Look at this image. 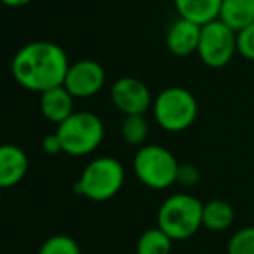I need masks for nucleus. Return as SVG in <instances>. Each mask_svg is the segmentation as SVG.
I'll return each mask as SVG.
<instances>
[{"instance_id":"nucleus-1","label":"nucleus","mask_w":254,"mask_h":254,"mask_svg":"<svg viewBox=\"0 0 254 254\" xmlns=\"http://www.w3.org/2000/svg\"><path fill=\"white\" fill-rule=\"evenodd\" d=\"M69 61L63 49L52 42H31L21 47L12 57L10 71L21 87L44 94L63 87Z\"/></svg>"},{"instance_id":"nucleus-2","label":"nucleus","mask_w":254,"mask_h":254,"mask_svg":"<svg viewBox=\"0 0 254 254\" xmlns=\"http://www.w3.org/2000/svg\"><path fill=\"white\" fill-rule=\"evenodd\" d=\"M204 204L197 197L185 192L164 199L157 211V227L171 241H187L202 227Z\"/></svg>"},{"instance_id":"nucleus-3","label":"nucleus","mask_w":254,"mask_h":254,"mask_svg":"<svg viewBox=\"0 0 254 254\" xmlns=\"http://www.w3.org/2000/svg\"><path fill=\"white\" fill-rule=\"evenodd\" d=\"M156 123L170 133L185 131L195 123L199 104L190 90L184 87H168L157 94L152 102Z\"/></svg>"},{"instance_id":"nucleus-4","label":"nucleus","mask_w":254,"mask_h":254,"mask_svg":"<svg viewBox=\"0 0 254 254\" xmlns=\"http://www.w3.org/2000/svg\"><path fill=\"white\" fill-rule=\"evenodd\" d=\"M125 184V168L116 157L102 156L85 166L74 190L94 202L113 199Z\"/></svg>"},{"instance_id":"nucleus-5","label":"nucleus","mask_w":254,"mask_h":254,"mask_svg":"<svg viewBox=\"0 0 254 254\" xmlns=\"http://www.w3.org/2000/svg\"><path fill=\"white\" fill-rule=\"evenodd\" d=\"M180 163L163 145H142L133 157V171L138 182L152 190H166L177 184Z\"/></svg>"},{"instance_id":"nucleus-6","label":"nucleus","mask_w":254,"mask_h":254,"mask_svg":"<svg viewBox=\"0 0 254 254\" xmlns=\"http://www.w3.org/2000/svg\"><path fill=\"white\" fill-rule=\"evenodd\" d=\"M56 133L63 145V152L69 156H87L102 144L104 123L97 114L80 111L63 121Z\"/></svg>"},{"instance_id":"nucleus-7","label":"nucleus","mask_w":254,"mask_h":254,"mask_svg":"<svg viewBox=\"0 0 254 254\" xmlns=\"http://www.w3.org/2000/svg\"><path fill=\"white\" fill-rule=\"evenodd\" d=\"M237 54V33L221 23L220 19L201 28L197 56L199 59L213 69L225 67Z\"/></svg>"},{"instance_id":"nucleus-8","label":"nucleus","mask_w":254,"mask_h":254,"mask_svg":"<svg viewBox=\"0 0 254 254\" xmlns=\"http://www.w3.org/2000/svg\"><path fill=\"white\" fill-rule=\"evenodd\" d=\"M111 101L125 116H144L154 102L147 85L133 76H123L114 81L111 87Z\"/></svg>"},{"instance_id":"nucleus-9","label":"nucleus","mask_w":254,"mask_h":254,"mask_svg":"<svg viewBox=\"0 0 254 254\" xmlns=\"http://www.w3.org/2000/svg\"><path fill=\"white\" fill-rule=\"evenodd\" d=\"M106 83V71L97 61L83 59L74 64H69V69L64 78L63 87L73 97L87 99L94 97L102 90Z\"/></svg>"},{"instance_id":"nucleus-10","label":"nucleus","mask_w":254,"mask_h":254,"mask_svg":"<svg viewBox=\"0 0 254 254\" xmlns=\"http://www.w3.org/2000/svg\"><path fill=\"white\" fill-rule=\"evenodd\" d=\"M201 28L187 19L178 17L177 21L170 24L166 31V47L173 56L177 57H189L199 49L201 40Z\"/></svg>"},{"instance_id":"nucleus-11","label":"nucleus","mask_w":254,"mask_h":254,"mask_svg":"<svg viewBox=\"0 0 254 254\" xmlns=\"http://www.w3.org/2000/svg\"><path fill=\"white\" fill-rule=\"evenodd\" d=\"M28 173V156L12 144L0 145V190L17 185Z\"/></svg>"},{"instance_id":"nucleus-12","label":"nucleus","mask_w":254,"mask_h":254,"mask_svg":"<svg viewBox=\"0 0 254 254\" xmlns=\"http://www.w3.org/2000/svg\"><path fill=\"white\" fill-rule=\"evenodd\" d=\"M178 17L204 26L220 19L223 0H173Z\"/></svg>"},{"instance_id":"nucleus-13","label":"nucleus","mask_w":254,"mask_h":254,"mask_svg":"<svg viewBox=\"0 0 254 254\" xmlns=\"http://www.w3.org/2000/svg\"><path fill=\"white\" fill-rule=\"evenodd\" d=\"M40 109L51 123H56L59 127L73 114V95L64 87L47 90L40 94Z\"/></svg>"},{"instance_id":"nucleus-14","label":"nucleus","mask_w":254,"mask_h":254,"mask_svg":"<svg viewBox=\"0 0 254 254\" xmlns=\"http://www.w3.org/2000/svg\"><path fill=\"white\" fill-rule=\"evenodd\" d=\"M220 21L235 33L254 24V0H223Z\"/></svg>"},{"instance_id":"nucleus-15","label":"nucleus","mask_w":254,"mask_h":254,"mask_svg":"<svg viewBox=\"0 0 254 254\" xmlns=\"http://www.w3.org/2000/svg\"><path fill=\"white\" fill-rule=\"evenodd\" d=\"M235 220L234 207L223 199H213L204 202L202 227L211 232H223L232 227Z\"/></svg>"},{"instance_id":"nucleus-16","label":"nucleus","mask_w":254,"mask_h":254,"mask_svg":"<svg viewBox=\"0 0 254 254\" xmlns=\"http://www.w3.org/2000/svg\"><path fill=\"white\" fill-rule=\"evenodd\" d=\"M173 249V241L159 227L149 228L138 237L137 254H170Z\"/></svg>"},{"instance_id":"nucleus-17","label":"nucleus","mask_w":254,"mask_h":254,"mask_svg":"<svg viewBox=\"0 0 254 254\" xmlns=\"http://www.w3.org/2000/svg\"><path fill=\"white\" fill-rule=\"evenodd\" d=\"M149 135V123L144 116H125L121 125V137L130 145H144Z\"/></svg>"},{"instance_id":"nucleus-18","label":"nucleus","mask_w":254,"mask_h":254,"mask_svg":"<svg viewBox=\"0 0 254 254\" xmlns=\"http://www.w3.org/2000/svg\"><path fill=\"white\" fill-rule=\"evenodd\" d=\"M38 254H81V249L69 235H52L40 246Z\"/></svg>"},{"instance_id":"nucleus-19","label":"nucleus","mask_w":254,"mask_h":254,"mask_svg":"<svg viewBox=\"0 0 254 254\" xmlns=\"http://www.w3.org/2000/svg\"><path fill=\"white\" fill-rule=\"evenodd\" d=\"M228 254H254V227H244L230 237L227 244Z\"/></svg>"},{"instance_id":"nucleus-20","label":"nucleus","mask_w":254,"mask_h":254,"mask_svg":"<svg viewBox=\"0 0 254 254\" xmlns=\"http://www.w3.org/2000/svg\"><path fill=\"white\" fill-rule=\"evenodd\" d=\"M237 52L244 59L254 61V24L237 33Z\"/></svg>"},{"instance_id":"nucleus-21","label":"nucleus","mask_w":254,"mask_h":254,"mask_svg":"<svg viewBox=\"0 0 254 254\" xmlns=\"http://www.w3.org/2000/svg\"><path fill=\"white\" fill-rule=\"evenodd\" d=\"M199 178H201V175H199L197 166H194V164H180L177 184L184 185V187H194L199 182Z\"/></svg>"},{"instance_id":"nucleus-22","label":"nucleus","mask_w":254,"mask_h":254,"mask_svg":"<svg viewBox=\"0 0 254 254\" xmlns=\"http://www.w3.org/2000/svg\"><path fill=\"white\" fill-rule=\"evenodd\" d=\"M42 147H44V151L47 154L63 152V145H61V140H59V137H57V133L47 135V137L44 138V142H42Z\"/></svg>"},{"instance_id":"nucleus-23","label":"nucleus","mask_w":254,"mask_h":254,"mask_svg":"<svg viewBox=\"0 0 254 254\" xmlns=\"http://www.w3.org/2000/svg\"><path fill=\"white\" fill-rule=\"evenodd\" d=\"M0 2L9 7H21V5H26V3L33 2V0H0Z\"/></svg>"},{"instance_id":"nucleus-24","label":"nucleus","mask_w":254,"mask_h":254,"mask_svg":"<svg viewBox=\"0 0 254 254\" xmlns=\"http://www.w3.org/2000/svg\"><path fill=\"white\" fill-rule=\"evenodd\" d=\"M0 202H2V190H0Z\"/></svg>"}]
</instances>
